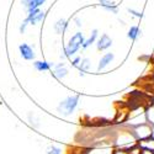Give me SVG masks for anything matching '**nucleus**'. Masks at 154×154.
Instances as JSON below:
<instances>
[{
    "label": "nucleus",
    "mask_w": 154,
    "mask_h": 154,
    "mask_svg": "<svg viewBox=\"0 0 154 154\" xmlns=\"http://www.w3.org/2000/svg\"><path fill=\"white\" fill-rule=\"evenodd\" d=\"M137 144H138V140L134 137V134L132 133V130L130 127L126 126V128L119 130L116 132V134H115L113 148H121V149L130 150L131 148H133Z\"/></svg>",
    "instance_id": "1"
},
{
    "label": "nucleus",
    "mask_w": 154,
    "mask_h": 154,
    "mask_svg": "<svg viewBox=\"0 0 154 154\" xmlns=\"http://www.w3.org/2000/svg\"><path fill=\"white\" fill-rule=\"evenodd\" d=\"M84 41H85V37L82 32H76L74 33L70 38L68 43L64 47V51H63V54H60V58H73L74 56H76V53L79 52V49L83 48V45H84Z\"/></svg>",
    "instance_id": "2"
},
{
    "label": "nucleus",
    "mask_w": 154,
    "mask_h": 154,
    "mask_svg": "<svg viewBox=\"0 0 154 154\" xmlns=\"http://www.w3.org/2000/svg\"><path fill=\"white\" fill-rule=\"evenodd\" d=\"M79 95H69L63 99L57 107V111L62 116H70V115L79 106Z\"/></svg>",
    "instance_id": "3"
},
{
    "label": "nucleus",
    "mask_w": 154,
    "mask_h": 154,
    "mask_svg": "<svg viewBox=\"0 0 154 154\" xmlns=\"http://www.w3.org/2000/svg\"><path fill=\"white\" fill-rule=\"evenodd\" d=\"M131 130H132V133L134 134V137L137 138V140L146 139V138L150 137V134H152V125H149L148 122L139 123L137 126L131 127Z\"/></svg>",
    "instance_id": "4"
},
{
    "label": "nucleus",
    "mask_w": 154,
    "mask_h": 154,
    "mask_svg": "<svg viewBox=\"0 0 154 154\" xmlns=\"http://www.w3.org/2000/svg\"><path fill=\"white\" fill-rule=\"evenodd\" d=\"M45 17H46V14L41 9H27V16L25 20L30 25H38L45 20Z\"/></svg>",
    "instance_id": "5"
},
{
    "label": "nucleus",
    "mask_w": 154,
    "mask_h": 154,
    "mask_svg": "<svg viewBox=\"0 0 154 154\" xmlns=\"http://www.w3.org/2000/svg\"><path fill=\"white\" fill-rule=\"evenodd\" d=\"M95 45H96L97 51H100V52H104V51H107L109 48H111V46H112V38L109 35L104 33V35L99 36V38H97V41H96Z\"/></svg>",
    "instance_id": "6"
},
{
    "label": "nucleus",
    "mask_w": 154,
    "mask_h": 154,
    "mask_svg": "<svg viewBox=\"0 0 154 154\" xmlns=\"http://www.w3.org/2000/svg\"><path fill=\"white\" fill-rule=\"evenodd\" d=\"M19 51H20V56L22 57V59L25 60H35L36 54L35 51L32 49V47L27 43H21L19 46Z\"/></svg>",
    "instance_id": "7"
},
{
    "label": "nucleus",
    "mask_w": 154,
    "mask_h": 154,
    "mask_svg": "<svg viewBox=\"0 0 154 154\" xmlns=\"http://www.w3.org/2000/svg\"><path fill=\"white\" fill-rule=\"evenodd\" d=\"M33 68L37 72H49L54 68V64L52 62H47V60H35Z\"/></svg>",
    "instance_id": "8"
},
{
    "label": "nucleus",
    "mask_w": 154,
    "mask_h": 154,
    "mask_svg": "<svg viewBox=\"0 0 154 154\" xmlns=\"http://www.w3.org/2000/svg\"><path fill=\"white\" fill-rule=\"evenodd\" d=\"M52 73H53V75L56 76L57 79L62 80V79H64L68 75L69 70H68V68L66 67V64H64V63H59V64H57V66H54Z\"/></svg>",
    "instance_id": "9"
},
{
    "label": "nucleus",
    "mask_w": 154,
    "mask_h": 154,
    "mask_svg": "<svg viewBox=\"0 0 154 154\" xmlns=\"http://www.w3.org/2000/svg\"><path fill=\"white\" fill-rule=\"evenodd\" d=\"M113 58H115L113 53H111V52L105 53L104 56L100 58V60H99V64H97V72H101V70H104L105 68H107V67L110 66V63L113 60Z\"/></svg>",
    "instance_id": "10"
},
{
    "label": "nucleus",
    "mask_w": 154,
    "mask_h": 154,
    "mask_svg": "<svg viewBox=\"0 0 154 154\" xmlns=\"http://www.w3.org/2000/svg\"><path fill=\"white\" fill-rule=\"evenodd\" d=\"M99 6H101L104 10L111 12V14H119V8L111 0H97Z\"/></svg>",
    "instance_id": "11"
},
{
    "label": "nucleus",
    "mask_w": 154,
    "mask_h": 154,
    "mask_svg": "<svg viewBox=\"0 0 154 154\" xmlns=\"http://www.w3.org/2000/svg\"><path fill=\"white\" fill-rule=\"evenodd\" d=\"M68 21L66 20V19H59L56 23H54V26H53V29H54V31H56V33H58V35H64L67 32V30H68Z\"/></svg>",
    "instance_id": "12"
},
{
    "label": "nucleus",
    "mask_w": 154,
    "mask_h": 154,
    "mask_svg": "<svg viewBox=\"0 0 154 154\" xmlns=\"http://www.w3.org/2000/svg\"><path fill=\"white\" fill-rule=\"evenodd\" d=\"M97 38H99V31L95 29V30L91 31L90 36H89L88 38H85L84 45H83V49H86V48H89V47H91L94 43H96Z\"/></svg>",
    "instance_id": "13"
},
{
    "label": "nucleus",
    "mask_w": 154,
    "mask_h": 154,
    "mask_svg": "<svg viewBox=\"0 0 154 154\" xmlns=\"http://www.w3.org/2000/svg\"><path fill=\"white\" fill-rule=\"evenodd\" d=\"M138 147L140 149H148V150L154 152V138L153 137H148L146 139L138 140Z\"/></svg>",
    "instance_id": "14"
},
{
    "label": "nucleus",
    "mask_w": 154,
    "mask_h": 154,
    "mask_svg": "<svg viewBox=\"0 0 154 154\" xmlns=\"http://www.w3.org/2000/svg\"><path fill=\"white\" fill-rule=\"evenodd\" d=\"M140 36H142V30H140L138 26H136V25L131 26L127 32V37L130 38L131 41H137Z\"/></svg>",
    "instance_id": "15"
},
{
    "label": "nucleus",
    "mask_w": 154,
    "mask_h": 154,
    "mask_svg": "<svg viewBox=\"0 0 154 154\" xmlns=\"http://www.w3.org/2000/svg\"><path fill=\"white\" fill-rule=\"evenodd\" d=\"M91 68V62L89 58H82V62L78 66V70H79V74L80 75H84L85 73H88Z\"/></svg>",
    "instance_id": "16"
},
{
    "label": "nucleus",
    "mask_w": 154,
    "mask_h": 154,
    "mask_svg": "<svg viewBox=\"0 0 154 154\" xmlns=\"http://www.w3.org/2000/svg\"><path fill=\"white\" fill-rule=\"evenodd\" d=\"M146 119L149 125L154 126V102L146 107Z\"/></svg>",
    "instance_id": "17"
},
{
    "label": "nucleus",
    "mask_w": 154,
    "mask_h": 154,
    "mask_svg": "<svg viewBox=\"0 0 154 154\" xmlns=\"http://www.w3.org/2000/svg\"><path fill=\"white\" fill-rule=\"evenodd\" d=\"M113 150V148H109V147H104V148H95V149H90L85 152L84 154H111Z\"/></svg>",
    "instance_id": "18"
},
{
    "label": "nucleus",
    "mask_w": 154,
    "mask_h": 154,
    "mask_svg": "<svg viewBox=\"0 0 154 154\" xmlns=\"http://www.w3.org/2000/svg\"><path fill=\"white\" fill-rule=\"evenodd\" d=\"M46 2L47 0H32L26 9H40Z\"/></svg>",
    "instance_id": "19"
},
{
    "label": "nucleus",
    "mask_w": 154,
    "mask_h": 154,
    "mask_svg": "<svg viewBox=\"0 0 154 154\" xmlns=\"http://www.w3.org/2000/svg\"><path fill=\"white\" fill-rule=\"evenodd\" d=\"M47 154H62V148L58 146H49L47 148Z\"/></svg>",
    "instance_id": "20"
},
{
    "label": "nucleus",
    "mask_w": 154,
    "mask_h": 154,
    "mask_svg": "<svg viewBox=\"0 0 154 154\" xmlns=\"http://www.w3.org/2000/svg\"><path fill=\"white\" fill-rule=\"evenodd\" d=\"M127 11L130 12L132 16H134V17H137V19H142V17H143V12H142V11H137V10H134V9H127Z\"/></svg>",
    "instance_id": "21"
},
{
    "label": "nucleus",
    "mask_w": 154,
    "mask_h": 154,
    "mask_svg": "<svg viewBox=\"0 0 154 154\" xmlns=\"http://www.w3.org/2000/svg\"><path fill=\"white\" fill-rule=\"evenodd\" d=\"M70 62H72V67L78 68V66H79L80 62H82V57H79V56H74L73 58H70Z\"/></svg>",
    "instance_id": "22"
},
{
    "label": "nucleus",
    "mask_w": 154,
    "mask_h": 154,
    "mask_svg": "<svg viewBox=\"0 0 154 154\" xmlns=\"http://www.w3.org/2000/svg\"><path fill=\"white\" fill-rule=\"evenodd\" d=\"M29 121H30V125H31L32 127H36V128H37L38 126H40V123H38V120L33 116V115H31V113L29 115Z\"/></svg>",
    "instance_id": "23"
},
{
    "label": "nucleus",
    "mask_w": 154,
    "mask_h": 154,
    "mask_svg": "<svg viewBox=\"0 0 154 154\" xmlns=\"http://www.w3.org/2000/svg\"><path fill=\"white\" fill-rule=\"evenodd\" d=\"M29 22L26 21V20H23L22 22H21V25H20V33H25V32H26V29H27V26H29Z\"/></svg>",
    "instance_id": "24"
},
{
    "label": "nucleus",
    "mask_w": 154,
    "mask_h": 154,
    "mask_svg": "<svg viewBox=\"0 0 154 154\" xmlns=\"http://www.w3.org/2000/svg\"><path fill=\"white\" fill-rule=\"evenodd\" d=\"M111 154H130V152L126 149H121V148H113Z\"/></svg>",
    "instance_id": "25"
},
{
    "label": "nucleus",
    "mask_w": 154,
    "mask_h": 154,
    "mask_svg": "<svg viewBox=\"0 0 154 154\" xmlns=\"http://www.w3.org/2000/svg\"><path fill=\"white\" fill-rule=\"evenodd\" d=\"M74 22H75V26H76V27L80 29V27L83 26V21H82L79 17H75V19H74Z\"/></svg>",
    "instance_id": "26"
},
{
    "label": "nucleus",
    "mask_w": 154,
    "mask_h": 154,
    "mask_svg": "<svg viewBox=\"0 0 154 154\" xmlns=\"http://www.w3.org/2000/svg\"><path fill=\"white\" fill-rule=\"evenodd\" d=\"M139 154H154V152L148 150V149H140V153Z\"/></svg>",
    "instance_id": "27"
},
{
    "label": "nucleus",
    "mask_w": 154,
    "mask_h": 154,
    "mask_svg": "<svg viewBox=\"0 0 154 154\" xmlns=\"http://www.w3.org/2000/svg\"><path fill=\"white\" fill-rule=\"evenodd\" d=\"M32 2V0H21V4L25 6V8H27L29 6V4Z\"/></svg>",
    "instance_id": "28"
},
{
    "label": "nucleus",
    "mask_w": 154,
    "mask_h": 154,
    "mask_svg": "<svg viewBox=\"0 0 154 154\" xmlns=\"http://www.w3.org/2000/svg\"><path fill=\"white\" fill-rule=\"evenodd\" d=\"M150 137L154 138V126H152V134H150Z\"/></svg>",
    "instance_id": "29"
}]
</instances>
